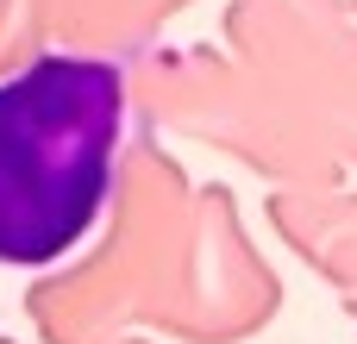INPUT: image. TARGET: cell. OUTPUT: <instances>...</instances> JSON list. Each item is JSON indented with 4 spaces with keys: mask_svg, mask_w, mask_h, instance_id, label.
Listing matches in <instances>:
<instances>
[{
    "mask_svg": "<svg viewBox=\"0 0 357 344\" xmlns=\"http://www.w3.org/2000/svg\"><path fill=\"white\" fill-rule=\"evenodd\" d=\"M126 69L113 56L50 50L0 81V263L44 269L69 257L119 188Z\"/></svg>",
    "mask_w": 357,
    "mask_h": 344,
    "instance_id": "obj_1",
    "label": "cell"
}]
</instances>
